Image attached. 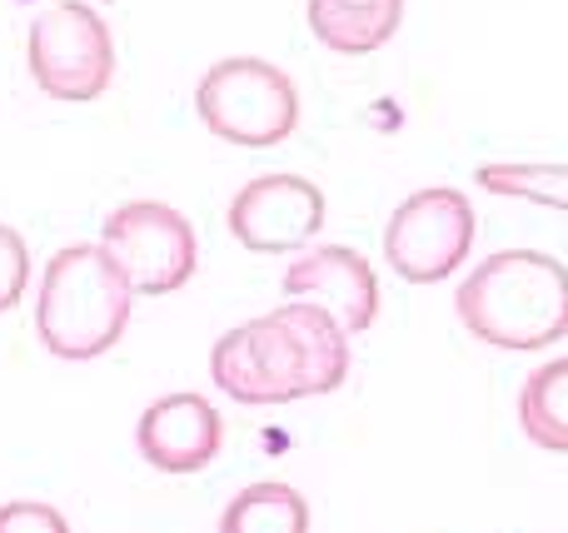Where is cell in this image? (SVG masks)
Segmentation results:
<instances>
[{
	"label": "cell",
	"mask_w": 568,
	"mask_h": 533,
	"mask_svg": "<svg viewBox=\"0 0 568 533\" xmlns=\"http://www.w3.org/2000/svg\"><path fill=\"white\" fill-rule=\"evenodd\" d=\"M30 285V249L10 225H0V315L26 299Z\"/></svg>",
	"instance_id": "9a60e30c"
},
{
	"label": "cell",
	"mask_w": 568,
	"mask_h": 533,
	"mask_svg": "<svg viewBox=\"0 0 568 533\" xmlns=\"http://www.w3.org/2000/svg\"><path fill=\"white\" fill-rule=\"evenodd\" d=\"M524 439L554 454H568V359L539 365L519 389Z\"/></svg>",
	"instance_id": "4fadbf2b"
},
{
	"label": "cell",
	"mask_w": 568,
	"mask_h": 533,
	"mask_svg": "<svg viewBox=\"0 0 568 533\" xmlns=\"http://www.w3.org/2000/svg\"><path fill=\"white\" fill-rule=\"evenodd\" d=\"M454 309L474 339L534 355L568 335V269L544 249H499L459 279Z\"/></svg>",
	"instance_id": "7a4b0ae2"
},
{
	"label": "cell",
	"mask_w": 568,
	"mask_h": 533,
	"mask_svg": "<svg viewBox=\"0 0 568 533\" xmlns=\"http://www.w3.org/2000/svg\"><path fill=\"white\" fill-rule=\"evenodd\" d=\"M135 444L160 474H200L225 444L220 409L200 394H165L140 414Z\"/></svg>",
	"instance_id": "30bf717a"
},
{
	"label": "cell",
	"mask_w": 568,
	"mask_h": 533,
	"mask_svg": "<svg viewBox=\"0 0 568 533\" xmlns=\"http://www.w3.org/2000/svg\"><path fill=\"white\" fill-rule=\"evenodd\" d=\"M220 533H310V504L294 484L265 479L230 499V509L220 514Z\"/></svg>",
	"instance_id": "7c38bea8"
},
{
	"label": "cell",
	"mask_w": 568,
	"mask_h": 533,
	"mask_svg": "<svg viewBox=\"0 0 568 533\" xmlns=\"http://www.w3.org/2000/svg\"><path fill=\"white\" fill-rule=\"evenodd\" d=\"M479 185L499 199L568 209V160H494L479 170Z\"/></svg>",
	"instance_id": "5bb4252c"
},
{
	"label": "cell",
	"mask_w": 568,
	"mask_h": 533,
	"mask_svg": "<svg viewBox=\"0 0 568 533\" xmlns=\"http://www.w3.org/2000/svg\"><path fill=\"white\" fill-rule=\"evenodd\" d=\"M324 229V195L304 175H260L230 199V235L255 255L304 249Z\"/></svg>",
	"instance_id": "ba28073f"
},
{
	"label": "cell",
	"mask_w": 568,
	"mask_h": 533,
	"mask_svg": "<svg viewBox=\"0 0 568 533\" xmlns=\"http://www.w3.org/2000/svg\"><path fill=\"white\" fill-rule=\"evenodd\" d=\"M130 285L100 245H65L50 255L36 295V335L55 359L85 365L120 345L130 325Z\"/></svg>",
	"instance_id": "3957f363"
},
{
	"label": "cell",
	"mask_w": 568,
	"mask_h": 533,
	"mask_svg": "<svg viewBox=\"0 0 568 533\" xmlns=\"http://www.w3.org/2000/svg\"><path fill=\"white\" fill-rule=\"evenodd\" d=\"M474 199L449 185L414 189L384 225V259L409 285H439L474 249Z\"/></svg>",
	"instance_id": "52a82bcc"
},
{
	"label": "cell",
	"mask_w": 568,
	"mask_h": 533,
	"mask_svg": "<svg viewBox=\"0 0 568 533\" xmlns=\"http://www.w3.org/2000/svg\"><path fill=\"white\" fill-rule=\"evenodd\" d=\"M26 60L50 100H95L115 80V40L85 0H55L30 20Z\"/></svg>",
	"instance_id": "5b68a950"
},
{
	"label": "cell",
	"mask_w": 568,
	"mask_h": 533,
	"mask_svg": "<svg viewBox=\"0 0 568 533\" xmlns=\"http://www.w3.org/2000/svg\"><path fill=\"white\" fill-rule=\"evenodd\" d=\"M284 295L290 299H314L339 319L344 335H364L379 315V279H374L369 259L359 249L344 245H314L284 269Z\"/></svg>",
	"instance_id": "9c48e42d"
},
{
	"label": "cell",
	"mask_w": 568,
	"mask_h": 533,
	"mask_svg": "<svg viewBox=\"0 0 568 533\" xmlns=\"http://www.w3.org/2000/svg\"><path fill=\"white\" fill-rule=\"evenodd\" d=\"M100 249L115 259L130 295H175L195 279L200 239L195 225L175 205L160 199H130L100 229Z\"/></svg>",
	"instance_id": "8992f818"
},
{
	"label": "cell",
	"mask_w": 568,
	"mask_h": 533,
	"mask_svg": "<svg viewBox=\"0 0 568 533\" xmlns=\"http://www.w3.org/2000/svg\"><path fill=\"white\" fill-rule=\"evenodd\" d=\"M210 375L240 404H294L320 399L349 379V335L314 299H290L275 315L215 339Z\"/></svg>",
	"instance_id": "6da1fadb"
},
{
	"label": "cell",
	"mask_w": 568,
	"mask_h": 533,
	"mask_svg": "<svg viewBox=\"0 0 568 533\" xmlns=\"http://www.w3.org/2000/svg\"><path fill=\"white\" fill-rule=\"evenodd\" d=\"M195 105H200V120L210 125V135L245 150L280 145L300 125V90H294V80L280 65L255 55H235L210 65L195 90Z\"/></svg>",
	"instance_id": "277c9868"
},
{
	"label": "cell",
	"mask_w": 568,
	"mask_h": 533,
	"mask_svg": "<svg viewBox=\"0 0 568 533\" xmlns=\"http://www.w3.org/2000/svg\"><path fill=\"white\" fill-rule=\"evenodd\" d=\"M0 533H70V524L60 509L16 499V504H0Z\"/></svg>",
	"instance_id": "2e32d148"
},
{
	"label": "cell",
	"mask_w": 568,
	"mask_h": 533,
	"mask_svg": "<svg viewBox=\"0 0 568 533\" xmlns=\"http://www.w3.org/2000/svg\"><path fill=\"white\" fill-rule=\"evenodd\" d=\"M404 20V0H310V30L334 55H374Z\"/></svg>",
	"instance_id": "8fae6325"
}]
</instances>
